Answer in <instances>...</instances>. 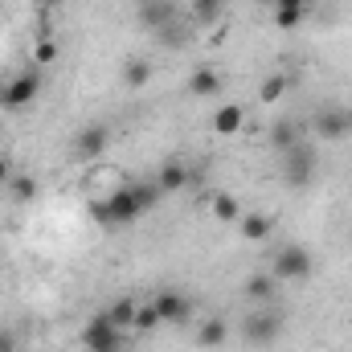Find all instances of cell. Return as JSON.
<instances>
[{
    "mask_svg": "<svg viewBox=\"0 0 352 352\" xmlns=\"http://www.w3.org/2000/svg\"><path fill=\"white\" fill-rule=\"evenodd\" d=\"M270 144H274V148H278V152L287 156V152H291L295 144H303V140H299V127H295V123L278 119V123H274V131H270Z\"/></svg>",
    "mask_w": 352,
    "mask_h": 352,
    "instance_id": "obj_17",
    "label": "cell"
},
{
    "mask_svg": "<svg viewBox=\"0 0 352 352\" xmlns=\"http://www.w3.org/2000/svg\"><path fill=\"white\" fill-rule=\"evenodd\" d=\"M349 140H352V111H349Z\"/></svg>",
    "mask_w": 352,
    "mask_h": 352,
    "instance_id": "obj_27",
    "label": "cell"
},
{
    "mask_svg": "<svg viewBox=\"0 0 352 352\" xmlns=\"http://www.w3.org/2000/svg\"><path fill=\"white\" fill-rule=\"evenodd\" d=\"M82 344H87V352H119L123 349V328H115L111 316L98 311L87 328H82Z\"/></svg>",
    "mask_w": 352,
    "mask_h": 352,
    "instance_id": "obj_4",
    "label": "cell"
},
{
    "mask_svg": "<svg viewBox=\"0 0 352 352\" xmlns=\"http://www.w3.org/2000/svg\"><path fill=\"white\" fill-rule=\"evenodd\" d=\"M184 180H188V168H184V164H164V168H160V176H156V184H160L164 192L180 188Z\"/></svg>",
    "mask_w": 352,
    "mask_h": 352,
    "instance_id": "obj_23",
    "label": "cell"
},
{
    "mask_svg": "<svg viewBox=\"0 0 352 352\" xmlns=\"http://www.w3.org/2000/svg\"><path fill=\"white\" fill-rule=\"evenodd\" d=\"M311 270H316L311 250H303V246H295V242H287V246L274 250L270 274H274L278 283H303V278H311Z\"/></svg>",
    "mask_w": 352,
    "mask_h": 352,
    "instance_id": "obj_3",
    "label": "cell"
},
{
    "mask_svg": "<svg viewBox=\"0 0 352 352\" xmlns=\"http://www.w3.org/2000/svg\"><path fill=\"white\" fill-rule=\"evenodd\" d=\"M41 87H45V82H41V74H37V70H29V74H16V78L4 87L0 102H4L8 111H21V107H29V102L41 94Z\"/></svg>",
    "mask_w": 352,
    "mask_h": 352,
    "instance_id": "obj_6",
    "label": "cell"
},
{
    "mask_svg": "<svg viewBox=\"0 0 352 352\" xmlns=\"http://www.w3.org/2000/svg\"><path fill=\"white\" fill-rule=\"evenodd\" d=\"M316 148L311 144H295L291 152H287V164H283V176H287V184L291 188H303V184H311L316 180Z\"/></svg>",
    "mask_w": 352,
    "mask_h": 352,
    "instance_id": "obj_5",
    "label": "cell"
},
{
    "mask_svg": "<svg viewBox=\"0 0 352 352\" xmlns=\"http://www.w3.org/2000/svg\"><path fill=\"white\" fill-rule=\"evenodd\" d=\"M8 192H12L16 201H33V197H37V180H33V176H8Z\"/></svg>",
    "mask_w": 352,
    "mask_h": 352,
    "instance_id": "obj_24",
    "label": "cell"
},
{
    "mask_svg": "<svg viewBox=\"0 0 352 352\" xmlns=\"http://www.w3.org/2000/svg\"><path fill=\"white\" fill-rule=\"evenodd\" d=\"M209 213H213L217 221H238V217H242V201H238L234 192H213V197H209Z\"/></svg>",
    "mask_w": 352,
    "mask_h": 352,
    "instance_id": "obj_13",
    "label": "cell"
},
{
    "mask_svg": "<svg viewBox=\"0 0 352 352\" xmlns=\"http://www.w3.org/2000/svg\"><path fill=\"white\" fill-rule=\"evenodd\" d=\"M168 0H140V21L148 25V29H160V25H168Z\"/></svg>",
    "mask_w": 352,
    "mask_h": 352,
    "instance_id": "obj_14",
    "label": "cell"
},
{
    "mask_svg": "<svg viewBox=\"0 0 352 352\" xmlns=\"http://www.w3.org/2000/svg\"><path fill=\"white\" fill-rule=\"evenodd\" d=\"M221 90V78H217V70H197L192 78H188V94H197V98H209V94H217Z\"/></svg>",
    "mask_w": 352,
    "mask_h": 352,
    "instance_id": "obj_16",
    "label": "cell"
},
{
    "mask_svg": "<svg viewBox=\"0 0 352 352\" xmlns=\"http://www.w3.org/2000/svg\"><path fill=\"white\" fill-rule=\"evenodd\" d=\"M242 127H246V111H242L238 102L217 107L213 119H209V131H213L217 140H234V135H242Z\"/></svg>",
    "mask_w": 352,
    "mask_h": 352,
    "instance_id": "obj_8",
    "label": "cell"
},
{
    "mask_svg": "<svg viewBox=\"0 0 352 352\" xmlns=\"http://www.w3.org/2000/svg\"><path fill=\"white\" fill-rule=\"evenodd\" d=\"M274 274H254V278H246V299H254V303H274Z\"/></svg>",
    "mask_w": 352,
    "mask_h": 352,
    "instance_id": "obj_15",
    "label": "cell"
},
{
    "mask_svg": "<svg viewBox=\"0 0 352 352\" xmlns=\"http://www.w3.org/2000/svg\"><path fill=\"white\" fill-rule=\"evenodd\" d=\"M160 197H164V188L156 180H148V184H123V188H115L111 197H102L94 205V217L102 226H131L135 217H144L148 209H156Z\"/></svg>",
    "mask_w": 352,
    "mask_h": 352,
    "instance_id": "obj_1",
    "label": "cell"
},
{
    "mask_svg": "<svg viewBox=\"0 0 352 352\" xmlns=\"http://www.w3.org/2000/svg\"><path fill=\"white\" fill-rule=\"evenodd\" d=\"M238 230H242V242H266L274 234V217L270 213H258V209H242Z\"/></svg>",
    "mask_w": 352,
    "mask_h": 352,
    "instance_id": "obj_11",
    "label": "cell"
},
{
    "mask_svg": "<svg viewBox=\"0 0 352 352\" xmlns=\"http://www.w3.org/2000/svg\"><path fill=\"white\" fill-rule=\"evenodd\" d=\"M54 58H58V45H54V41H37V50H33V62H37V66H50Z\"/></svg>",
    "mask_w": 352,
    "mask_h": 352,
    "instance_id": "obj_25",
    "label": "cell"
},
{
    "mask_svg": "<svg viewBox=\"0 0 352 352\" xmlns=\"http://www.w3.org/2000/svg\"><path fill=\"white\" fill-rule=\"evenodd\" d=\"M131 328L135 332H156L160 328V311H156V303H144V307H135V320H131Z\"/></svg>",
    "mask_w": 352,
    "mask_h": 352,
    "instance_id": "obj_22",
    "label": "cell"
},
{
    "mask_svg": "<svg viewBox=\"0 0 352 352\" xmlns=\"http://www.w3.org/2000/svg\"><path fill=\"white\" fill-rule=\"evenodd\" d=\"M8 176H12V164H8V160L0 156V184H8Z\"/></svg>",
    "mask_w": 352,
    "mask_h": 352,
    "instance_id": "obj_26",
    "label": "cell"
},
{
    "mask_svg": "<svg viewBox=\"0 0 352 352\" xmlns=\"http://www.w3.org/2000/svg\"><path fill=\"white\" fill-rule=\"evenodd\" d=\"M307 16V0H274V29H299Z\"/></svg>",
    "mask_w": 352,
    "mask_h": 352,
    "instance_id": "obj_12",
    "label": "cell"
},
{
    "mask_svg": "<svg viewBox=\"0 0 352 352\" xmlns=\"http://www.w3.org/2000/svg\"><path fill=\"white\" fill-rule=\"evenodd\" d=\"M135 307H140V303H131V299H115V303L107 307V316H111V324H115V328H131Z\"/></svg>",
    "mask_w": 352,
    "mask_h": 352,
    "instance_id": "obj_21",
    "label": "cell"
},
{
    "mask_svg": "<svg viewBox=\"0 0 352 352\" xmlns=\"http://www.w3.org/2000/svg\"><path fill=\"white\" fill-rule=\"evenodd\" d=\"M278 332H283V316L274 311V303H258V307H250L246 320H242V336H246V344H254V349L274 344Z\"/></svg>",
    "mask_w": 352,
    "mask_h": 352,
    "instance_id": "obj_2",
    "label": "cell"
},
{
    "mask_svg": "<svg viewBox=\"0 0 352 352\" xmlns=\"http://www.w3.org/2000/svg\"><path fill=\"white\" fill-rule=\"evenodd\" d=\"M316 140H328V144L349 140V111H336V107L316 111Z\"/></svg>",
    "mask_w": 352,
    "mask_h": 352,
    "instance_id": "obj_9",
    "label": "cell"
},
{
    "mask_svg": "<svg viewBox=\"0 0 352 352\" xmlns=\"http://www.w3.org/2000/svg\"><path fill=\"white\" fill-rule=\"evenodd\" d=\"M230 340V328H226V320H205L201 324V336H197V344H205V349H221Z\"/></svg>",
    "mask_w": 352,
    "mask_h": 352,
    "instance_id": "obj_18",
    "label": "cell"
},
{
    "mask_svg": "<svg viewBox=\"0 0 352 352\" xmlns=\"http://www.w3.org/2000/svg\"><path fill=\"white\" fill-rule=\"evenodd\" d=\"M107 144H111L107 123H90V127H82V131L74 135V156H78V160H98V156L107 152Z\"/></svg>",
    "mask_w": 352,
    "mask_h": 352,
    "instance_id": "obj_7",
    "label": "cell"
},
{
    "mask_svg": "<svg viewBox=\"0 0 352 352\" xmlns=\"http://www.w3.org/2000/svg\"><path fill=\"white\" fill-rule=\"evenodd\" d=\"M148 78H152V62H144V58H131L127 66H123V82L127 87H148Z\"/></svg>",
    "mask_w": 352,
    "mask_h": 352,
    "instance_id": "obj_19",
    "label": "cell"
},
{
    "mask_svg": "<svg viewBox=\"0 0 352 352\" xmlns=\"http://www.w3.org/2000/svg\"><path fill=\"white\" fill-rule=\"evenodd\" d=\"M152 303H156V311H160V324H184V320L192 316V303H188V295H180V291H164V295H156Z\"/></svg>",
    "mask_w": 352,
    "mask_h": 352,
    "instance_id": "obj_10",
    "label": "cell"
},
{
    "mask_svg": "<svg viewBox=\"0 0 352 352\" xmlns=\"http://www.w3.org/2000/svg\"><path fill=\"white\" fill-rule=\"evenodd\" d=\"M283 94H287V78H283V74H270V78H263V87H258V102H263V107H274Z\"/></svg>",
    "mask_w": 352,
    "mask_h": 352,
    "instance_id": "obj_20",
    "label": "cell"
}]
</instances>
